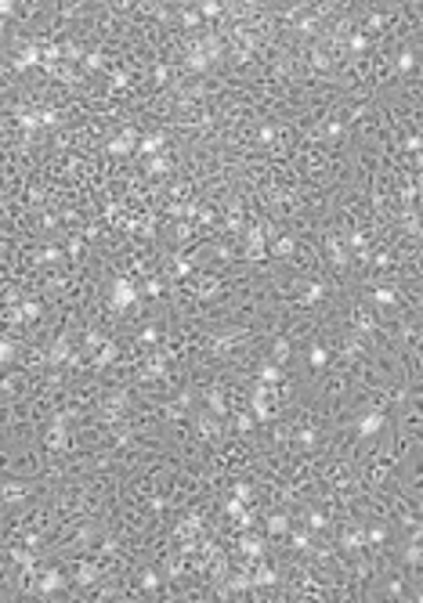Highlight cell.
Instances as JSON below:
<instances>
[{
    "label": "cell",
    "mask_w": 423,
    "mask_h": 603,
    "mask_svg": "<svg viewBox=\"0 0 423 603\" xmlns=\"http://www.w3.org/2000/svg\"><path fill=\"white\" fill-rule=\"evenodd\" d=\"M134 300H137V289H134V282H131V278H116V282L109 285V303H112L116 311L131 307Z\"/></svg>",
    "instance_id": "1"
},
{
    "label": "cell",
    "mask_w": 423,
    "mask_h": 603,
    "mask_svg": "<svg viewBox=\"0 0 423 603\" xmlns=\"http://www.w3.org/2000/svg\"><path fill=\"white\" fill-rule=\"evenodd\" d=\"M36 62H44V51H40V47H36V43H25V51H22V54H18V62H15V69H18V72H25V69H29V65H36Z\"/></svg>",
    "instance_id": "2"
},
{
    "label": "cell",
    "mask_w": 423,
    "mask_h": 603,
    "mask_svg": "<svg viewBox=\"0 0 423 603\" xmlns=\"http://www.w3.org/2000/svg\"><path fill=\"white\" fill-rule=\"evenodd\" d=\"M380 430H383V415L380 412L365 415V419L358 423V433H362V437H373V433H380Z\"/></svg>",
    "instance_id": "3"
},
{
    "label": "cell",
    "mask_w": 423,
    "mask_h": 603,
    "mask_svg": "<svg viewBox=\"0 0 423 603\" xmlns=\"http://www.w3.org/2000/svg\"><path fill=\"white\" fill-rule=\"evenodd\" d=\"M206 65H210V54H206V51H203V47L196 43V51L188 54V69H192V72H203Z\"/></svg>",
    "instance_id": "4"
},
{
    "label": "cell",
    "mask_w": 423,
    "mask_h": 603,
    "mask_svg": "<svg viewBox=\"0 0 423 603\" xmlns=\"http://www.w3.org/2000/svg\"><path fill=\"white\" fill-rule=\"evenodd\" d=\"M131 148H134V130H127L123 137H116V141L109 145V152H112V155H127Z\"/></svg>",
    "instance_id": "5"
},
{
    "label": "cell",
    "mask_w": 423,
    "mask_h": 603,
    "mask_svg": "<svg viewBox=\"0 0 423 603\" xmlns=\"http://www.w3.org/2000/svg\"><path fill=\"white\" fill-rule=\"evenodd\" d=\"M264 394H268L264 387H257V390H253V415H257V419H268V401H264Z\"/></svg>",
    "instance_id": "6"
},
{
    "label": "cell",
    "mask_w": 423,
    "mask_h": 603,
    "mask_svg": "<svg viewBox=\"0 0 423 603\" xmlns=\"http://www.w3.org/2000/svg\"><path fill=\"white\" fill-rule=\"evenodd\" d=\"M289 531V520L282 513H275V517H268V535H286Z\"/></svg>",
    "instance_id": "7"
},
{
    "label": "cell",
    "mask_w": 423,
    "mask_h": 603,
    "mask_svg": "<svg viewBox=\"0 0 423 603\" xmlns=\"http://www.w3.org/2000/svg\"><path fill=\"white\" fill-rule=\"evenodd\" d=\"M58 585H62V578H58V571H47V574H44V578H40V592H54V589H58Z\"/></svg>",
    "instance_id": "8"
},
{
    "label": "cell",
    "mask_w": 423,
    "mask_h": 603,
    "mask_svg": "<svg viewBox=\"0 0 423 603\" xmlns=\"http://www.w3.org/2000/svg\"><path fill=\"white\" fill-rule=\"evenodd\" d=\"M412 65H416V54H412V51H401V54H398V72H412Z\"/></svg>",
    "instance_id": "9"
},
{
    "label": "cell",
    "mask_w": 423,
    "mask_h": 603,
    "mask_svg": "<svg viewBox=\"0 0 423 603\" xmlns=\"http://www.w3.org/2000/svg\"><path fill=\"white\" fill-rule=\"evenodd\" d=\"M159 148H163V134H152V137H145V141H141V152H149V155L159 152Z\"/></svg>",
    "instance_id": "10"
},
{
    "label": "cell",
    "mask_w": 423,
    "mask_h": 603,
    "mask_svg": "<svg viewBox=\"0 0 423 603\" xmlns=\"http://www.w3.org/2000/svg\"><path fill=\"white\" fill-rule=\"evenodd\" d=\"M271 354H275V361L282 365V361L289 358V340H275V350H271Z\"/></svg>",
    "instance_id": "11"
},
{
    "label": "cell",
    "mask_w": 423,
    "mask_h": 603,
    "mask_svg": "<svg viewBox=\"0 0 423 603\" xmlns=\"http://www.w3.org/2000/svg\"><path fill=\"white\" fill-rule=\"evenodd\" d=\"M18 127H22V130H36V127H44V116H33V112H29V116L18 119Z\"/></svg>",
    "instance_id": "12"
},
{
    "label": "cell",
    "mask_w": 423,
    "mask_h": 603,
    "mask_svg": "<svg viewBox=\"0 0 423 603\" xmlns=\"http://www.w3.org/2000/svg\"><path fill=\"white\" fill-rule=\"evenodd\" d=\"M246 242H250V253H261V242H264L261 228H250V235H246Z\"/></svg>",
    "instance_id": "13"
},
{
    "label": "cell",
    "mask_w": 423,
    "mask_h": 603,
    "mask_svg": "<svg viewBox=\"0 0 423 603\" xmlns=\"http://www.w3.org/2000/svg\"><path fill=\"white\" fill-rule=\"evenodd\" d=\"M253 585H275V571L271 567H261V571H257V578H253Z\"/></svg>",
    "instance_id": "14"
},
{
    "label": "cell",
    "mask_w": 423,
    "mask_h": 603,
    "mask_svg": "<svg viewBox=\"0 0 423 603\" xmlns=\"http://www.w3.org/2000/svg\"><path fill=\"white\" fill-rule=\"evenodd\" d=\"M239 545H243V553H246V556H261V542H257V538H250V535H246Z\"/></svg>",
    "instance_id": "15"
},
{
    "label": "cell",
    "mask_w": 423,
    "mask_h": 603,
    "mask_svg": "<svg viewBox=\"0 0 423 603\" xmlns=\"http://www.w3.org/2000/svg\"><path fill=\"white\" fill-rule=\"evenodd\" d=\"M329 257H333V260H336L340 267H344V264H347V249H344V246H340V242H333V246H329Z\"/></svg>",
    "instance_id": "16"
},
{
    "label": "cell",
    "mask_w": 423,
    "mask_h": 603,
    "mask_svg": "<svg viewBox=\"0 0 423 603\" xmlns=\"http://www.w3.org/2000/svg\"><path fill=\"white\" fill-rule=\"evenodd\" d=\"M0 358H4V361L15 358V340L11 336H4V343H0Z\"/></svg>",
    "instance_id": "17"
},
{
    "label": "cell",
    "mask_w": 423,
    "mask_h": 603,
    "mask_svg": "<svg viewBox=\"0 0 423 603\" xmlns=\"http://www.w3.org/2000/svg\"><path fill=\"white\" fill-rule=\"evenodd\" d=\"M362 542H365V535H362V531H351V535H344V545H347V549H358Z\"/></svg>",
    "instance_id": "18"
},
{
    "label": "cell",
    "mask_w": 423,
    "mask_h": 603,
    "mask_svg": "<svg viewBox=\"0 0 423 603\" xmlns=\"http://www.w3.org/2000/svg\"><path fill=\"white\" fill-rule=\"evenodd\" d=\"M275 379H279V368H275V365H264V368H261V383H275Z\"/></svg>",
    "instance_id": "19"
},
{
    "label": "cell",
    "mask_w": 423,
    "mask_h": 603,
    "mask_svg": "<svg viewBox=\"0 0 423 603\" xmlns=\"http://www.w3.org/2000/svg\"><path fill=\"white\" fill-rule=\"evenodd\" d=\"M112 358H116V343H105V347H102V354H98V361H102V365H109Z\"/></svg>",
    "instance_id": "20"
},
{
    "label": "cell",
    "mask_w": 423,
    "mask_h": 603,
    "mask_svg": "<svg viewBox=\"0 0 423 603\" xmlns=\"http://www.w3.org/2000/svg\"><path fill=\"white\" fill-rule=\"evenodd\" d=\"M373 300H376V303H394V289H376Z\"/></svg>",
    "instance_id": "21"
},
{
    "label": "cell",
    "mask_w": 423,
    "mask_h": 603,
    "mask_svg": "<svg viewBox=\"0 0 423 603\" xmlns=\"http://www.w3.org/2000/svg\"><path fill=\"white\" fill-rule=\"evenodd\" d=\"M311 365H315V368L326 365V350H322V347H311Z\"/></svg>",
    "instance_id": "22"
},
{
    "label": "cell",
    "mask_w": 423,
    "mask_h": 603,
    "mask_svg": "<svg viewBox=\"0 0 423 603\" xmlns=\"http://www.w3.org/2000/svg\"><path fill=\"white\" fill-rule=\"evenodd\" d=\"M275 253L289 257V253H293V238H279V242H275Z\"/></svg>",
    "instance_id": "23"
},
{
    "label": "cell",
    "mask_w": 423,
    "mask_h": 603,
    "mask_svg": "<svg viewBox=\"0 0 423 603\" xmlns=\"http://www.w3.org/2000/svg\"><path fill=\"white\" fill-rule=\"evenodd\" d=\"M167 166H170V163H167V159H163V155H152V163H149V170H152V173H163V170H167Z\"/></svg>",
    "instance_id": "24"
},
{
    "label": "cell",
    "mask_w": 423,
    "mask_h": 603,
    "mask_svg": "<svg viewBox=\"0 0 423 603\" xmlns=\"http://www.w3.org/2000/svg\"><path fill=\"white\" fill-rule=\"evenodd\" d=\"M22 491H25L22 484H4V498H7V502H11V498H15V495H18V498H22Z\"/></svg>",
    "instance_id": "25"
},
{
    "label": "cell",
    "mask_w": 423,
    "mask_h": 603,
    "mask_svg": "<svg viewBox=\"0 0 423 603\" xmlns=\"http://www.w3.org/2000/svg\"><path fill=\"white\" fill-rule=\"evenodd\" d=\"M62 441H66V426L58 423V426H54V430H51V444H54V448H58Z\"/></svg>",
    "instance_id": "26"
},
{
    "label": "cell",
    "mask_w": 423,
    "mask_h": 603,
    "mask_svg": "<svg viewBox=\"0 0 423 603\" xmlns=\"http://www.w3.org/2000/svg\"><path fill=\"white\" fill-rule=\"evenodd\" d=\"M62 358H66V340H58L54 350H51V361H62Z\"/></svg>",
    "instance_id": "27"
},
{
    "label": "cell",
    "mask_w": 423,
    "mask_h": 603,
    "mask_svg": "<svg viewBox=\"0 0 423 603\" xmlns=\"http://www.w3.org/2000/svg\"><path fill=\"white\" fill-rule=\"evenodd\" d=\"M18 314H22V318H36V314H40V303H25Z\"/></svg>",
    "instance_id": "28"
},
{
    "label": "cell",
    "mask_w": 423,
    "mask_h": 603,
    "mask_svg": "<svg viewBox=\"0 0 423 603\" xmlns=\"http://www.w3.org/2000/svg\"><path fill=\"white\" fill-rule=\"evenodd\" d=\"M347 43H351V51H365V36H362V33H355Z\"/></svg>",
    "instance_id": "29"
},
{
    "label": "cell",
    "mask_w": 423,
    "mask_h": 603,
    "mask_svg": "<svg viewBox=\"0 0 423 603\" xmlns=\"http://www.w3.org/2000/svg\"><path fill=\"white\" fill-rule=\"evenodd\" d=\"M15 560H18V563H25V567H29V563H33V553H25V549H15Z\"/></svg>",
    "instance_id": "30"
},
{
    "label": "cell",
    "mask_w": 423,
    "mask_h": 603,
    "mask_svg": "<svg viewBox=\"0 0 423 603\" xmlns=\"http://www.w3.org/2000/svg\"><path fill=\"white\" fill-rule=\"evenodd\" d=\"M365 538H369V542H383V538H387V531H383V527H373Z\"/></svg>",
    "instance_id": "31"
},
{
    "label": "cell",
    "mask_w": 423,
    "mask_h": 603,
    "mask_svg": "<svg viewBox=\"0 0 423 603\" xmlns=\"http://www.w3.org/2000/svg\"><path fill=\"white\" fill-rule=\"evenodd\" d=\"M94 574H98V571H94V567H90V563H87V567L80 571V581H84V585H87V581H94Z\"/></svg>",
    "instance_id": "32"
},
{
    "label": "cell",
    "mask_w": 423,
    "mask_h": 603,
    "mask_svg": "<svg viewBox=\"0 0 423 603\" xmlns=\"http://www.w3.org/2000/svg\"><path fill=\"white\" fill-rule=\"evenodd\" d=\"M62 51H66V58H80V43H66Z\"/></svg>",
    "instance_id": "33"
},
{
    "label": "cell",
    "mask_w": 423,
    "mask_h": 603,
    "mask_svg": "<svg viewBox=\"0 0 423 603\" xmlns=\"http://www.w3.org/2000/svg\"><path fill=\"white\" fill-rule=\"evenodd\" d=\"M318 296H322V285H311V289H308V296H304V300H308V303H315V300H318Z\"/></svg>",
    "instance_id": "34"
},
{
    "label": "cell",
    "mask_w": 423,
    "mask_h": 603,
    "mask_svg": "<svg viewBox=\"0 0 423 603\" xmlns=\"http://www.w3.org/2000/svg\"><path fill=\"white\" fill-rule=\"evenodd\" d=\"M308 542H311L308 535H293V545H297V549H308Z\"/></svg>",
    "instance_id": "35"
},
{
    "label": "cell",
    "mask_w": 423,
    "mask_h": 603,
    "mask_svg": "<svg viewBox=\"0 0 423 603\" xmlns=\"http://www.w3.org/2000/svg\"><path fill=\"white\" fill-rule=\"evenodd\" d=\"M199 11H203V15H217V11H221V7L214 4V0H206V4H203V7H199Z\"/></svg>",
    "instance_id": "36"
},
{
    "label": "cell",
    "mask_w": 423,
    "mask_h": 603,
    "mask_svg": "<svg viewBox=\"0 0 423 603\" xmlns=\"http://www.w3.org/2000/svg\"><path fill=\"white\" fill-rule=\"evenodd\" d=\"M156 585H159V578H156V571H149L145 574V589H156Z\"/></svg>",
    "instance_id": "37"
},
{
    "label": "cell",
    "mask_w": 423,
    "mask_h": 603,
    "mask_svg": "<svg viewBox=\"0 0 423 603\" xmlns=\"http://www.w3.org/2000/svg\"><path fill=\"white\" fill-rule=\"evenodd\" d=\"M40 116H44V127H54V123H58V116H54V112H40Z\"/></svg>",
    "instance_id": "38"
}]
</instances>
